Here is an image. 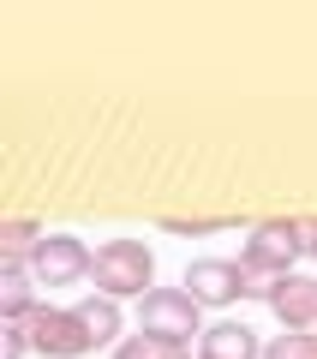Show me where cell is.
Listing matches in <instances>:
<instances>
[{
	"label": "cell",
	"mask_w": 317,
	"mask_h": 359,
	"mask_svg": "<svg viewBox=\"0 0 317 359\" xmlns=\"http://www.w3.org/2000/svg\"><path fill=\"white\" fill-rule=\"evenodd\" d=\"M72 311L84 318V330H90V341H96V347L120 341V323H126V318H120V299H108V294H84Z\"/></svg>",
	"instance_id": "cell-10"
},
{
	"label": "cell",
	"mask_w": 317,
	"mask_h": 359,
	"mask_svg": "<svg viewBox=\"0 0 317 359\" xmlns=\"http://www.w3.org/2000/svg\"><path fill=\"white\" fill-rule=\"evenodd\" d=\"M42 240H48V233H42L36 222L6 216V222H0V264H30V257L42 252Z\"/></svg>",
	"instance_id": "cell-11"
},
{
	"label": "cell",
	"mask_w": 317,
	"mask_h": 359,
	"mask_svg": "<svg viewBox=\"0 0 317 359\" xmlns=\"http://www.w3.org/2000/svg\"><path fill=\"white\" fill-rule=\"evenodd\" d=\"M264 359H317V335H288L281 330L276 341L264 347Z\"/></svg>",
	"instance_id": "cell-13"
},
{
	"label": "cell",
	"mask_w": 317,
	"mask_h": 359,
	"mask_svg": "<svg viewBox=\"0 0 317 359\" xmlns=\"http://www.w3.org/2000/svg\"><path fill=\"white\" fill-rule=\"evenodd\" d=\"M162 228L168 233H216V228H228V222H180L174 216V222H162Z\"/></svg>",
	"instance_id": "cell-15"
},
{
	"label": "cell",
	"mask_w": 317,
	"mask_h": 359,
	"mask_svg": "<svg viewBox=\"0 0 317 359\" xmlns=\"http://www.w3.org/2000/svg\"><path fill=\"white\" fill-rule=\"evenodd\" d=\"M299 240H305V257H317V216L299 222Z\"/></svg>",
	"instance_id": "cell-16"
},
{
	"label": "cell",
	"mask_w": 317,
	"mask_h": 359,
	"mask_svg": "<svg viewBox=\"0 0 317 359\" xmlns=\"http://www.w3.org/2000/svg\"><path fill=\"white\" fill-rule=\"evenodd\" d=\"M90 282L108 299H144L156 287V257L144 240H102L96 264H90Z\"/></svg>",
	"instance_id": "cell-1"
},
{
	"label": "cell",
	"mask_w": 317,
	"mask_h": 359,
	"mask_svg": "<svg viewBox=\"0 0 317 359\" xmlns=\"http://www.w3.org/2000/svg\"><path fill=\"white\" fill-rule=\"evenodd\" d=\"M186 294L198 306H234V299H245V264L240 257H191Z\"/></svg>",
	"instance_id": "cell-6"
},
{
	"label": "cell",
	"mask_w": 317,
	"mask_h": 359,
	"mask_svg": "<svg viewBox=\"0 0 317 359\" xmlns=\"http://www.w3.org/2000/svg\"><path fill=\"white\" fill-rule=\"evenodd\" d=\"M25 353H36V347H30V330L25 323H6V330H0V359H25Z\"/></svg>",
	"instance_id": "cell-14"
},
{
	"label": "cell",
	"mask_w": 317,
	"mask_h": 359,
	"mask_svg": "<svg viewBox=\"0 0 317 359\" xmlns=\"http://www.w3.org/2000/svg\"><path fill=\"white\" fill-rule=\"evenodd\" d=\"M90 264H96V252H90L78 233H48L42 252L30 257V276H36L42 287H72V282L90 276Z\"/></svg>",
	"instance_id": "cell-5"
},
{
	"label": "cell",
	"mask_w": 317,
	"mask_h": 359,
	"mask_svg": "<svg viewBox=\"0 0 317 359\" xmlns=\"http://www.w3.org/2000/svg\"><path fill=\"white\" fill-rule=\"evenodd\" d=\"M48 306L42 282L30 276V264H0V323H30Z\"/></svg>",
	"instance_id": "cell-8"
},
{
	"label": "cell",
	"mask_w": 317,
	"mask_h": 359,
	"mask_svg": "<svg viewBox=\"0 0 317 359\" xmlns=\"http://www.w3.org/2000/svg\"><path fill=\"white\" fill-rule=\"evenodd\" d=\"M198 359H264L252 323H210L198 335Z\"/></svg>",
	"instance_id": "cell-9"
},
{
	"label": "cell",
	"mask_w": 317,
	"mask_h": 359,
	"mask_svg": "<svg viewBox=\"0 0 317 359\" xmlns=\"http://www.w3.org/2000/svg\"><path fill=\"white\" fill-rule=\"evenodd\" d=\"M269 311L281 318L288 335H317V276H281L276 294H269Z\"/></svg>",
	"instance_id": "cell-7"
},
{
	"label": "cell",
	"mask_w": 317,
	"mask_h": 359,
	"mask_svg": "<svg viewBox=\"0 0 317 359\" xmlns=\"http://www.w3.org/2000/svg\"><path fill=\"white\" fill-rule=\"evenodd\" d=\"M138 330L162 335L174 347H191V335H203V306L186 294V287H150L138 299Z\"/></svg>",
	"instance_id": "cell-2"
},
{
	"label": "cell",
	"mask_w": 317,
	"mask_h": 359,
	"mask_svg": "<svg viewBox=\"0 0 317 359\" xmlns=\"http://www.w3.org/2000/svg\"><path fill=\"white\" fill-rule=\"evenodd\" d=\"M114 359H186V347H174V341H162V335H126V341L114 347Z\"/></svg>",
	"instance_id": "cell-12"
},
{
	"label": "cell",
	"mask_w": 317,
	"mask_h": 359,
	"mask_svg": "<svg viewBox=\"0 0 317 359\" xmlns=\"http://www.w3.org/2000/svg\"><path fill=\"white\" fill-rule=\"evenodd\" d=\"M25 330H30V347H36L42 359H84L90 347H96L90 330H84V318H78L72 306H42Z\"/></svg>",
	"instance_id": "cell-4"
},
{
	"label": "cell",
	"mask_w": 317,
	"mask_h": 359,
	"mask_svg": "<svg viewBox=\"0 0 317 359\" xmlns=\"http://www.w3.org/2000/svg\"><path fill=\"white\" fill-rule=\"evenodd\" d=\"M299 257H305L299 222H257L252 240L240 245L245 276H257V282H281V276H293V264H299Z\"/></svg>",
	"instance_id": "cell-3"
}]
</instances>
